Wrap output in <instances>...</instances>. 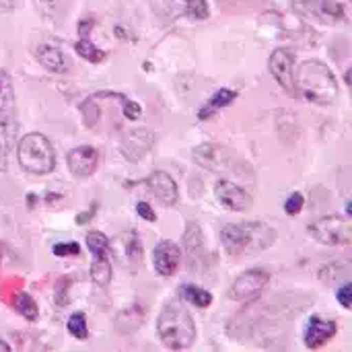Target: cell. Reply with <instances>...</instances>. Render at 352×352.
Segmentation results:
<instances>
[{
	"label": "cell",
	"mask_w": 352,
	"mask_h": 352,
	"mask_svg": "<svg viewBox=\"0 0 352 352\" xmlns=\"http://www.w3.org/2000/svg\"><path fill=\"white\" fill-rule=\"evenodd\" d=\"M188 14L194 16V19H206L208 16V4L204 0H192L190 8H188Z\"/></svg>",
	"instance_id": "cell-32"
},
{
	"label": "cell",
	"mask_w": 352,
	"mask_h": 352,
	"mask_svg": "<svg viewBox=\"0 0 352 352\" xmlns=\"http://www.w3.org/2000/svg\"><path fill=\"white\" fill-rule=\"evenodd\" d=\"M23 0H0V10H14Z\"/></svg>",
	"instance_id": "cell-36"
},
{
	"label": "cell",
	"mask_w": 352,
	"mask_h": 352,
	"mask_svg": "<svg viewBox=\"0 0 352 352\" xmlns=\"http://www.w3.org/2000/svg\"><path fill=\"white\" fill-rule=\"evenodd\" d=\"M194 161L210 171H235L239 165V159H235L231 155V151H227L221 144H202L194 151Z\"/></svg>",
	"instance_id": "cell-7"
},
{
	"label": "cell",
	"mask_w": 352,
	"mask_h": 352,
	"mask_svg": "<svg viewBox=\"0 0 352 352\" xmlns=\"http://www.w3.org/2000/svg\"><path fill=\"white\" fill-rule=\"evenodd\" d=\"M87 245H89L91 254H107L109 241H107V237L103 233L91 231V233H87Z\"/></svg>",
	"instance_id": "cell-29"
},
{
	"label": "cell",
	"mask_w": 352,
	"mask_h": 352,
	"mask_svg": "<svg viewBox=\"0 0 352 352\" xmlns=\"http://www.w3.org/2000/svg\"><path fill=\"white\" fill-rule=\"evenodd\" d=\"M303 202H305L303 194H299V192L291 194V198H287V202H285V212L287 214H299L303 208Z\"/></svg>",
	"instance_id": "cell-30"
},
{
	"label": "cell",
	"mask_w": 352,
	"mask_h": 352,
	"mask_svg": "<svg viewBox=\"0 0 352 352\" xmlns=\"http://www.w3.org/2000/svg\"><path fill=\"white\" fill-rule=\"evenodd\" d=\"M14 136H16V116L0 111V171H4L8 165V153L10 146L14 144Z\"/></svg>",
	"instance_id": "cell-17"
},
{
	"label": "cell",
	"mask_w": 352,
	"mask_h": 352,
	"mask_svg": "<svg viewBox=\"0 0 352 352\" xmlns=\"http://www.w3.org/2000/svg\"><path fill=\"white\" fill-rule=\"evenodd\" d=\"M155 144V134L148 130V128H136V130H130L122 142H120V153L130 161V163H136L140 161L144 155L151 153Z\"/></svg>",
	"instance_id": "cell-10"
},
{
	"label": "cell",
	"mask_w": 352,
	"mask_h": 352,
	"mask_svg": "<svg viewBox=\"0 0 352 352\" xmlns=\"http://www.w3.org/2000/svg\"><path fill=\"white\" fill-rule=\"evenodd\" d=\"M192 0H151L153 10L163 19V21H175L184 14H188Z\"/></svg>",
	"instance_id": "cell-18"
},
{
	"label": "cell",
	"mask_w": 352,
	"mask_h": 352,
	"mask_svg": "<svg viewBox=\"0 0 352 352\" xmlns=\"http://www.w3.org/2000/svg\"><path fill=\"white\" fill-rule=\"evenodd\" d=\"M297 14L324 25H336L344 19V6L334 0H293Z\"/></svg>",
	"instance_id": "cell-6"
},
{
	"label": "cell",
	"mask_w": 352,
	"mask_h": 352,
	"mask_svg": "<svg viewBox=\"0 0 352 352\" xmlns=\"http://www.w3.org/2000/svg\"><path fill=\"white\" fill-rule=\"evenodd\" d=\"M179 262H182V252L173 241L165 239V241H159L155 245V250H153V266L161 276H171L179 268Z\"/></svg>",
	"instance_id": "cell-13"
},
{
	"label": "cell",
	"mask_w": 352,
	"mask_h": 352,
	"mask_svg": "<svg viewBox=\"0 0 352 352\" xmlns=\"http://www.w3.org/2000/svg\"><path fill=\"white\" fill-rule=\"evenodd\" d=\"M80 113H82V120H85V124L89 128H95L97 126V122L101 118V111H99V107L95 103V97H89V99H85L80 103Z\"/></svg>",
	"instance_id": "cell-27"
},
{
	"label": "cell",
	"mask_w": 352,
	"mask_h": 352,
	"mask_svg": "<svg viewBox=\"0 0 352 352\" xmlns=\"http://www.w3.org/2000/svg\"><path fill=\"white\" fill-rule=\"evenodd\" d=\"M157 332L169 351H186L196 340L194 320L179 301H171L163 307L157 320Z\"/></svg>",
	"instance_id": "cell-2"
},
{
	"label": "cell",
	"mask_w": 352,
	"mask_h": 352,
	"mask_svg": "<svg viewBox=\"0 0 352 352\" xmlns=\"http://www.w3.org/2000/svg\"><path fill=\"white\" fill-rule=\"evenodd\" d=\"M74 50H76V54H78L80 58H85V60H89V62H93V64H99V62L105 58V52L99 50V47H95L87 37H80V39L76 41Z\"/></svg>",
	"instance_id": "cell-25"
},
{
	"label": "cell",
	"mask_w": 352,
	"mask_h": 352,
	"mask_svg": "<svg viewBox=\"0 0 352 352\" xmlns=\"http://www.w3.org/2000/svg\"><path fill=\"white\" fill-rule=\"evenodd\" d=\"M124 252H126L130 262H134V264L138 262L140 264V260H142V245H140V237H138L136 231H128L124 235Z\"/></svg>",
	"instance_id": "cell-26"
},
{
	"label": "cell",
	"mask_w": 352,
	"mask_h": 352,
	"mask_svg": "<svg viewBox=\"0 0 352 352\" xmlns=\"http://www.w3.org/2000/svg\"><path fill=\"white\" fill-rule=\"evenodd\" d=\"M136 212H138V217H142L144 221H157V214H155V210L146 204V202H138L136 204Z\"/></svg>",
	"instance_id": "cell-35"
},
{
	"label": "cell",
	"mask_w": 352,
	"mask_h": 352,
	"mask_svg": "<svg viewBox=\"0 0 352 352\" xmlns=\"http://www.w3.org/2000/svg\"><path fill=\"white\" fill-rule=\"evenodd\" d=\"M142 322H144V311L140 307H128L118 316L116 328L122 334H132L134 330H138L142 326Z\"/></svg>",
	"instance_id": "cell-20"
},
{
	"label": "cell",
	"mask_w": 352,
	"mask_h": 352,
	"mask_svg": "<svg viewBox=\"0 0 352 352\" xmlns=\"http://www.w3.org/2000/svg\"><path fill=\"white\" fill-rule=\"evenodd\" d=\"M270 283V274L262 268H254V270H248L243 272L241 276H237V280L231 285V291H229V297L233 301H250L254 297H258L266 285Z\"/></svg>",
	"instance_id": "cell-8"
},
{
	"label": "cell",
	"mask_w": 352,
	"mask_h": 352,
	"mask_svg": "<svg viewBox=\"0 0 352 352\" xmlns=\"http://www.w3.org/2000/svg\"><path fill=\"white\" fill-rule=\"evenodd\" d=\"M52 252H54V256H76L78 252H80V248H78V243H74V241H64V243H56L54 248H52Z\"/></svg>",
	"instance_id": "cell-31"
},
{
	"label": "cell",
	"mask_w": 352,
	"mask_h": 352,
	"mask_svg": "<svg viewBox=\"0 0 352 352\" xmlns=\"http://www.w3.org/2000/svg\"><path fill=\"white\" fill-rule=\"evenodd\" d=\"M16 157L21 167L31 175H45L52 173L56 167V151L47 136L39 132L23 136V140L16 146Z\"/></svg>",
	"instance_id": "cell-4"
},
{
	"label": "cell",
	"mask_w": 352,
	"mask_h": 352,
	"mask_svg": "<svg viewBox=\"0 0 352 352\" xmlns=\"http://www.w3.org/2000/svg\"><path fill=\"white\" fill-rule=\"evenodd\" d=\"M122 101H124V116H126L128 120L136 122V120L140 118V113H142V107H140L136 101H128V99H124V97H122Z\"/></svg>",
	"instance_id": "cell-33"
},
{
	"label": "cell",
	"mask_w": 352,
	"mask_h": 352,
	"mask_svg": "<svg viewBox=\"0 0 352 352\" xmlns=\"http://www.w3.org/2000/svg\"><path fill=\"white\" fill-rule=\"evenodd\" d=\"M35 58H37V62H39L43 68H47L50 72H56V74L68 72V68H70V64H68L64 52H62L60 47H56V45H50V43L37 45Z\"/></svg>",
	"instance_id": "cell-16"
},
{
	"label": "cell",
	"mask_w": 352,
	"mask_h": 352,
	"mask_svg": "<svg viewBox=\"0 0 352 352\" xmlns=\"http://www.w3.org/2000/svg\"><path fill=\"white\" fill-rule=\"evenodd\" d=\"M276 239L274 229L262 223H241V225H225L221 229V243L229 256H241L248 252H260Z\"/></svg>",
	"instance_id": "cell-3"
},
{
	"label": "cell",
	"mask_w": 352,
	"mask_h": 352,
	"mask_svg": "<svg viewBox=\"0 0 352 352\" xmlns=\"http://www.w3.org/2000/svg\"><path fill=\"white\" fill-rule=\"evenodd\" d=\"M146 188L151 190V194L165 206H173L179 200V190L175 179L165 173V171H153L146 177Z\"/></svg>",
	"instance_id": "cell-12"
},
{
	"label": "cell",
	"mask_w": 352,
	"mask_h": 352,
	"mask_svg": "<svg viewBox=\"0 0 352 352\" xmlns=\"http://www.w3.org/2000/svg\"><path fill=\"white\" fill-rule=\"evenodd\" d=\"M91 278L97 287H107L111 280V264L107 254H93L91 262Z\"/></svg>",
	"instance_id": "cell-21"
},
{
	"label": "cell",
	"mask_w": 352,
	"mask_h": 352,
	"mask_svg": "<svg viewBox=\"0 0 352 352\" xmlns=\"http://www.w3.org/2000/svg\"><path fill=\"white\" fill-rule=\"evenodd\" d=\"M8 351H10V346H8L4 340H0V352H8Z\"/></svg>",
	"instance_id": "cell-37"
},
{
	"label": "cell",
	"mask_w": 352,
	"mask_h": 352,
	"mask_svg": "<svg viewBox=\"0 0 352 352\" xmlns=\"http://www.w3.org/2000/svg\"><path fill=\"white\" fill-rule=\"evenodd\" d=\"M99 165V153L97 148L85 144V146H76L68 153V169L76 175V177H89L95 173Z\"/></svg>",
	"instance_id": "cell-14"
},
{
	"label": "cell",
	"mask_w": 352,
	"mask_h": 352,
	"mask_svg": "<svg viewBox=\"0 0 352 352\" xmlns=\"http://www.w3.org/2000/svg\"><path fill=\"white\" fill-rule=\"evenodd\" d=\"M295 93L318 105H332L338 99V82L334 72L318 60H307L295 76Z\"/></svg>",
	"instance_id": "cell-1"
},
{
	"label": "cell",
	"mask_w": 352,
	"mask_h": 352,
	"mask_svg": "<svg viewBox=\"0 0 352 352\" xmlns=\"http://www.w3.org/2000/svg\"><path fill=\"white\" fill-rule=\"evenodd\" d=\"M235 99H237V93H235V91H231V89H221V91H217V93L208 99L206 105H202L198 118H200V120H208V118H212L217 111H221L223 107L231 105Z\"/></svg>",
	"instance_id": "cell-19"
},
{
	"label": "cell",
	"mask_w": 352,
	"mask_h": 352,
	"mask_svg": "<svg viewBox=\"0 0 352 352\" xmlns=\"http://www.w3.org/2000/svg\"><path fill=\"white\" fill-rule=\"evenodd\" d=\"M12 307L16 309L19 316H23V318L29 320V322H35V320L39 318L37 303H35L33 297H31L29 293H25V291L14 293V297H12Z\"/></svg>",
	"instance_id": "cell-23"
},
{
	"label": "cell",
	"mask_w": 352,
	"mask_h": 352,
	"mask_svg": "<svg viewBox=\"0 0 352 352\" xmlns=\"http://www.w3.org/2000/svg\"><path fill=\"white\" fill-rule=\"evenodd\" d=\"M336 332H338V326L334 322H328V320H322V318L316 316V318H311L307 322L305 336H303L305 346L311 349V351H316V349L324 346L330 338H334Z\"/></svg>",
	"instance_id": "cell-15"
},
{
	"label": "cell",
	"mask_w": 352,
	"mask_h": 352,
	"mask_svg": "<svg viewBox=\"0 0 352 352\" xmlns=\"http://www.w3.org/2000/svg\"><path fill=\"white\" fill-rule=\"evenodd\" d=\"M179 295H182V299L186 303H190V305H194L198 309H204V307H208L212 303V295L208 291L196 287V285H184L179 289Z\"/></svg>",
	"instance_id": "cell-22"
},
{
	"label": "cell",
	"mask_w": 352,
	"mask_h": 352,
	"mask_svg": "<svg viewBox=\"0 0 352 352\" xmlns=\"http://www.w3.org/2000/svg\"><path fill=\"white\" fill-rule=\"evenodd\" d=\"M0 111L16 116L14 113V91H12L10 76L6 72H0Z\"/></svg>",
	"instance_id": "cell-24"
},
{
	"label": "cell",
	"mask_w": 352,
	"mask_h": 352,
	"mask_svg": "<svg viewBox=\"0 0 352 352\" xmlns=\"http://www.w3.org/2000/svg\"><path fill=\"white\" fill-rule=\"evenodd\" d=\"M309 233L324 245H349L352 241L351 221L342 217H324L309 225Z\"/></svg>",
	"instance_id": "cell-5"
},
{
	"label": "cell",
	"mask_w": 352,
	"mask_h": 352,
	"mask_svg": "<svg viewBox=\"0 0 352 352\" xmlns=\"http://www.w3.org/2000/svg\"><path fill=\"white\" fill-rule=\"evenodd\" d=\"M68 332L78 338V340H87L89 336V328H87V318L82 314H74L70 320H68Z\"/></svg>",
	"instance_id": "cell-28"
},
{
	"label": "cell",
	"mask_w": 352,
	"mask_h": 352,
	"mask_svg": "<svg viewBox=\"0 0 352 352\" xmlns=\"http://www.w3.org/2000/svg\"><path fill=\"white\" fill-rule=\"evenodd\" d=\"M336 299H338V303L344 307V309H351L352 307V285L351 283H346L338 293H336Z\"/></svg>",
	"instance_id": "cell-34"
},
{
	"label": "cell",
	"mask_w": 352,
	"mask_h": 352,
	"mask_svg": "<svg viewBox=\"0 0 352 352\" xmlns=\"http://www.w3.org/2000/svg\"><path fill=\"white\" fill-rule=\"evenodd\" d=\"M270 72L272 76L276 78V82L289 93V95H297L295 93V58H293V52L291 50H285V47H278L272 52L270 56Z\"/></svg>",
	"instance_id": "cell-9"
},
{
	"label": "cell",
	"mask_w": 352,
	"mask_h": 352,
	"mask_svg": "<svg viewBox=\"0 0 352 352\" xmlns=\"http://www.w3.org/2000/svg\"><path fill=\"white\" fill-rule=\"evenodd\" d=\"M214 194H217V200L225 208L235 210V212L248 210L252 206V202H254L252 194H248L241 186H237L235 182H229V179H221L214 186Z\"/></svg>",
	"instance_id": "cell-11"
}]
</instances>
